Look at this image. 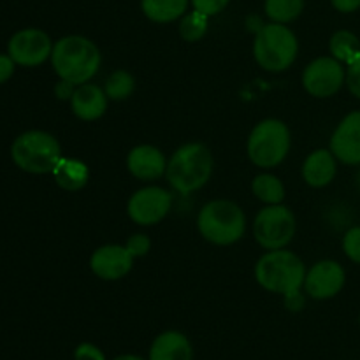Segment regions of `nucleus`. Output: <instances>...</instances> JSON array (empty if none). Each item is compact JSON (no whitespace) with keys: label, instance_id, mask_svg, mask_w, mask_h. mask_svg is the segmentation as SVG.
I'll return each instance as SVG.
<instances>
[{"label":"nucleus","instance_id":"5701e85b","mask_svg":"<svg viewBox=\"0 0 360 360\" xmlns=\"http://www.w3.org/2000/svg\"><path fill=\"white\" fill-rule=\"evenodd\" d=\"M304 11V0H266L264 13L274 23H292Z\"/></svg>","mask_w":360,"mask_h":360},{"label":"nucleus","instance_id":"bb28decb","mask_svg":"<svg viewBox=\"0 0 360 360\" xmlns=\"http://www.w3.org/2000/svg\"><path fill=\"white\" fill-rule=\"evenodd\" d=\"M229 4H231V0H190V6H192L193 9L206 14V16L210 18L220 14Z\"/></svg>","mask_w":360,"mask_h":360},{"label":"nucleus","instance_id":"6e6552de","mask_svg":"<svg viewBox=\"0 0 360 360\" xmlns=\"http://www.w3.org/2000/svg\"><path fill=\"white\" fill-rule=\"evenodd\" d=\"M294 211L283 204H271L262 207L253 220V236L264 250H283L295 236Z\"/></svg>","mask_w":360,"mask_h":360},{"label":"nucleus","instance_id":"cd10ccee","mask_svg":"<svg viewBox=\"0 0 360 360\" xmlns=\"http://www.w3.org/2000/svg\"><path fill=\"white\" fill-rule=\"evenodd\" d=\"M127 250L134 259L137 257H144L151 250V239L146 234H132L127 239Z\"/></svg>","mask_w":360,"mask_h":360},{"label":"nucleus","instance_id":"f03ea898","mask_svg":"<svg viewBox=\"0 0 360 360\" xmlns=\"http://www.w3.org/2000/svg\"><path fill=\"white\" fill-rule=\"evenodd\" d=\"M213 155L202 143H186L172 153L167 162L165 178L178 193H192L200 190L213 174Z\"/></svg>","mask_w":360,"mask_h":360},{"label":"nucleus","instance_id":"9d476101","mask_svg":"<svg viewBox=\"0 0 360 360\" xmlns=\"http://www.w3.org/2000/svg\"><path fill=\"white\" fill-rule=\"evenodd\" d=\"M53 42L46 32L39 28H23L9 39L7 55L21 67H39L51 58Z\"/></svg>","mask_w":360,"mask_h":360},{"label":"nucleus","instance_id":"f8f14e48","mask_svg":"<svg viewBox=\"0 0 360 360\" xmlns=\"http://www.w3.org/2000/svg\"><path fill=\"white\" fill-rule=\"evenodd\" d=\"M347 274L343 266L336 260H320L306 273L304 290L316 301L333 299L343 290Z\"/></svg>","mask_w":360,"mask_h":360},{"label":"nucleus","instance_id":"7ed1b4c3","mask_svg":"<svg viewBox=\"0 0 360 360\" xmlns=\"http://www.w3.org/2000/svg\"><path fill=\"white\" fill-rule=\"evenodd\" d=\"M306 266L294 252L271 250L259 259L255 266L257 283L271 294L290 295L304 287Z\"/></svg>","mask_w":360,"mask_h":360},{"label":"nucleus","instance_id":"f3484780","mask_svg":"<svg viewBox=\"0 0 360 360\" xmlns=\"http://www.w3.org/2000/svg\"><path fill=\"white\" fill-rule=\"evenodd\" d=\"M338 158L330 150H315L302 164V179L313 188H323L336 178Z\"/></svg>","mask_w":360,"mask_h":360},{"label":"nucleus","instance_id":"e433bc0d","mask_svg":"<svg viewBox=\"0 0 360 360\" xmlns=\"http://www.w3.org/2000/svg\"><path fill=\"white\" fill-rule=\"evenodd\" d=\"M359 323H360V315H359Z\"/></svg>","mask_w":360,"mask_h":360},{"label":"nucleus","instance_id":"c85d7f7f","mask_svg":"<svg viewBox=\"0 0 360 360\" xmlns=\"http://www.w3.org/2000/svg\"><path fill=\"white\" fill-rule=\"evenodd\" d=\"M347 86H348V90H350V94L360 101V58L357 60V62L352 63V65H348Z\"/></svg>","mask_w":360,"mask_h":360},{"label":"nucleus","instance_id":"c756f323","mask_svg":"<svg viewBox=\"0 0 360 360\" xmlns=\"http://www.w3.org/2000/svg\"><path fill=\"white\" fill-rule=\"evenodd\" d=\"M74 360H105L101 348L91 343H81L74 352Z\"/></svg>","mask_w":360,"mask_h":360},{"label":"nucleus","instance_id":"393cba45","mask_svg":"<svg viewBox=\"0 0 360 360\" xmlns=\"http://www.w3.org/2000/svg\"><path fill=\"white\" fill-rule=\"evenodd\" d=\"M134 90H136V79L127 70H115L104 84V91L109 101H125L134 94Z\"/></svg>","mask_w":360,"mask_h":360},{"label":"nucleus","instance_id":"1a4fd4ad","mask_svg":"<svg viewBox=\"0 0 360 360\" xmlns=\"http://www.w3.org/2000/svg\"><path fill=\"white\" fill-rule=\"evenodd\" d=\"M347 83V70L334 56H320L313 60L302 72V86L316 98L336 95Z\"/></svg>","mask_w":360,"mask_h":360},{"label":"nucleus","instance_id":"b1692460","mask_svg":"<svg viewBox=\"0 0 360 360\" xmlns=\"http://www.w3.org/2000/svg\"><path fill=\"white\" fill-rule=\"evenodd\" d=\"M210 28V16L199 13V11H190L179 20V35L186 42H197L207 34Z\"/></svg>","mask_w":360,"mask_h":360},{"label":"nucleus","instance_id":"39448f33","mask_svg":"<svg viewBox=\"0 0 360 360\" xmlns=\"http://www.w3.org/2000/svg\"><path fill=\"white\" fill-rule=\"evenodd\" d=\"M299 41L294 32L283 23H264L255 34L253 56L267 72H283L295 62Z\"/></svg>","mask_w":360,"mask_h":360},{"label":"nucleus","instance_id":"2f4dec72","mask_svg":"<svg viewBox=\"0 0 360 360\" xmlns=\"http://www.w3.org/2000/svg\"><path fill=\"white\" fill-rule=\"evenodd\" d=\"M76 91V84H72L70 81L60 79L58 83L55 84V95L60 98V101H70Z\"/></svg>","mask_w":360,"mask_h":360},{"label":"nucleus","instance_id":"473e14b6","mask_svg":"<svg viewBox=\"0 0 360 360\" xmlns=\"http://www.w3.org/2000/svg\"><path fill=\"white\" fill-rule=\"evenodd\" d=\"M330 6H333L338 13L350 14L360 9V0H330Z\"/></svg>","mask_w":360,"mask_h":360},{"label":"nucleus","instance_id":"aec40b11","mask_svg":"<svg viewBox=\"0 0 360 360\" xmlns=\"http://www.w3.org/2000/svg\"><path fill=\"white\" fill-rule=\"evenodd\" d=\"M190 0H141L144 16L153 23H172L186 14Z\"/></svg>","mask_w":360,"mask_h":360},{"label":"nucleus","instance_id":"f257e3e1","mask_svg":"<svg viewBox=\"0 0 360 360\" xmlns=\"http://www.w3.org/2000/svg\"><path fill=\"white\" fill-rule=\"evenodd\" d=\"M49 60L60 79L70 81L79 86L94 79L101 69L102 56L97 44L88 37L65 35L55 42Z\"/></svg>","mask_w":360,"mask_h":360},{"label":"nucleus","instance_id":"c9c22d12","mask_svg":"<svg viewBox=\"0 0 360 360\" xmlns=\"http://www.w3.org/2000/svg\"><path fill=\"white\" fill-rule=\"evenodd\" d=\"M357 186H359V192H360V171H359V174H357Z\"/></svg>","mask_w":360,"mask_h":360},{"label":"nucleus","instance_id":"72a5a7b5","mask_svg":"<svg viewBox=\"0 0 360 360\" xmlns=\"http://www.w3.org/2000/svg\"><path fill=\"white\" fill-rule=\"evenodd\" d=\"M285 304H287V308L292 309V311H299V309L304 306V297H302L301 290L294 292V294L290 295H285Z\"/></svg>","mask_w":360,"mask_h":360},{"label":"nucleus","instance_id":"0eeeda50","mask_svg":"<svg viewBox=\"0 0 360 360\" xmlns=\"http://www.w3.org/2000/svg\"><path fill=\"white\" fill-rule=\"evenodd\" d=\"M292 146L290 130L281 120L267 118L257 123L248 136L246 153L260 169L278 167L287 158Z\"/></svg>","mask_w":360,"mask_h":360},{"label":"nucleus","instance_id":"412c9836","mask_svg":"<svg viewBox=\"0 0 360 360\" xmlns=\"http://www.w3.org/2000/svg\"><path fill=\"white\" fill-rule=\"evenodd\" d=\"M329 49L330 55L347 67L360 58V41L350 30L334 32L329 41Z\"/></svg>","mask_w":360,"mask_h":360},{"label":"nucleus","instance_id":"9b49d317","mask_svg":"<svg viewBox=\"0 0 360 360\" xmlns=\"http://www.w3.org/2000/svg\"><path fill=\"white\" fill-rule=\"evenodd\" d=\"M172 206V195L167 190L160 186H146L132 193L129 199V217L134 224L143 225H157L169 214Z\"/></svg>","mask_w":360,"mask_h":360},{"label":"nucleus","instance_id":"a211bd4d","mask_svg":"<svg viewBox=\"0 0 360 360\" xmlns=\"http://www.w3.org/2000/svg\"><path fill=\"white\" fill-rule=\"evenodd\" d=\"M193 350L188 338L178 330H165L155 338L150 360H192Z\"/></svg>","mask_w":360,"mask_h":360},{"label":"nucleus","instance_id":"20e7f679","mask_svg":"<svg viewBox=\"0 0 360 360\" xmlns=\"http://www.w3.org/2000/svg\"><path fill=\"white\" fill-rule=\"evenodd\" d=\"M197 227L200 236L213 245H234L246 232L245 211L232 200H211L199 211Z\"/></svg>","mask_w":360,"mask_h":360},{"label":"nucleus","instance_id":"ddd939ff","mask_svg":"<svg viewBox=\"0 0 360 360\" xmlns=\"http://www.w3.org/2000/svg\"><path fill=\"white\" fill-rule=\"evenodd\" d=\"M132 266L134 257L122 245H104L90 257L91 273L104 281L122 280L132 271Z\"/></svg>","mask_w":360,"mask_h":360},{"label":"nucleus","instance_id":"f704fd0d","mask_svg":"<svg viewBox=\"0 0 360 360\" xmlns=\"http://www.w3.org/2000/svg\"><path fill=\"white\" fill-rule=\"evenodd\" d=\"M112 360H144V359L137 357V355H120V357H116Z\"/></svg>","mask_w":360,"mask_h":360},{"label":"nucleus","instance_id":"a878e982","mask_svg":"<svg viewBox=\"0 0 360 360\" xmlns=\"http://www.w3.org/2000/svg\"><path fill=\"white\" fill-rule=\"evenodd\" d=\"M343 252L352 262L360 266V225L352 227L347 234L343 236Z\"/></svg>","mask_w":360,"mask_h":360},{"label":"nucleus","instance_id":"6ab92c4d","mask_svg":"<svg viewBox=\"0 0 360 360\" xmlns=\"http://www.w3.org/2000/svg\"><path fill=\"white\" fill-rule=\"evenodd\" d=\"M51 174L56 185L67 192H77V190L84 188L88 179H90V171H88V165L84 162L67 157L60 158Z\"/></svg>","mask_w":360,"mask_h":360},{"label":"nucleus","instance_id":"7c9ffc66","mask_svg":"<svg viewBox=\"0 0 360 360\" xmlns=\"http://www.w3.org/2000/svg\"><path fill=\"white\" fill-rule=\"evenodd\" d=\"M14 67H16L14 60L6 53H0V84L7 83L13 77Z\"/></svg>","mask_w":360,"mask_h":360},{"label":"nucleus","instance_id":"4be33fe9","mask_svg":"<svg viewBox=\"0 0 360 360\" xmlns=\"http://www.w3.org/2000/svg\"><path fill=\"white\" fill-rule=\"evenodd\" d=\"M252 192L266 206L281 204L285 199V186L274 174H259L252 181Z\"/></svg>","mask_w":360,"mask_h":360},{"label":"nucleus","instance_id":"2eb2a0df","mask_svg":"<svg viewBox=\"0 0 360 360\" xmlns=\"http://www.w3.org/2000/svg\"><path fill=\"white\" fill-rule=\"evenodd\" d=\"M127 167H129L130 174L139 181H153V179L165 176L167 160L157 146L139 144L127 155Z\"/></svg>","mask_w":360,"mask_h":360},{"label":"nucleus","instance_id":"423d86ee","mask_svg":"<svg viewBox=\"0 0 360 360\" xmlns=\"http://www.w3.org/2000/svg\"><path fill=\"white\" fill-rule=\"evenodd\" d=\"M11 158L16 167L28 174H48L62 158V148L51 134L44 130H28L14 139Z\"/></svg>","mask_w":360,"mask_h":360},{"label":"nucleus","instance_id":"4468645a","mask_svg":"<svg viewBox=\"0 0 360 360\" xmlns=\"http://www.w3.org/2000/svg\"><path fill=\"white\" fill-rule=\"evenodd\" d=\"M330 151L347 165H360V111L345 116L330 137Z\"/></svg>","mask_w":360,"mask_h":360},{"label":"nucleus","instance_id":"dca6fc26","mask_svg":"<svg viewBox=\"0 0 360 360\" xmlns=\"http://www.w3.org/2000/svg\"><path fill=\"white\" fill-rule=\"evenodd\" d=\"M108 95L101 86L94 83H84L76 86V91L70 98V108L76 118L83 122H95L108 111Z\"/></svg>","mask_w":360,"mask_h":360}]
</instances>
